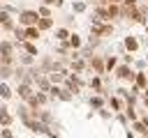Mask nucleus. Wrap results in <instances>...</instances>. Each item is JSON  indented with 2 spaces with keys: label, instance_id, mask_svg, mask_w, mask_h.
I'll return each mask as SVG.
<instances>
[{
  "label": "nucleus",
  "instance_id": "nucleus-1",
  "mask_svg": "<svg viewBox=\"0 0 148 138\" xmlns=\"http://www.w3.org/2000/svg\"><path fill=\"white\" fill-rule=\"evenodd\" d=\"M42 16H39V12L37 9H21L18 12V25H23V28H28V25H37V21H39Z\"/></svg>",
  "mask_w": 148,
  "mask_h": 138
},
{
  "label": "nucleus",
  "instance_id": "nucleus-2",
  "mask_svg": "<svg viewBox=\"0 0 148 138\" xmlns=\"http://www.w3.org/2000/svg\"><path fill=\"white\" fill-rule=\"evenodd\" d=\"M113 74H116V78L118 80H123V83H134V78H136V71L132 69V64H118L116 69H113Z\"/></svg>",
  "mask_w": 148,
  "mask_h": 138
},
{
  "label": "nucleus",
  "instance_id": "nucleus-3",
  "mask_svg": "<svg viewBox=\"0 0 148 138\" xmlns=\"http://www.w3.org/2000/svg\"><path fill=\"white\" fill-rule=\"evenodd\" d=\"M88 69H90L92 74L102 76V74H106V60H104L102 55H90V57H88Z\"/></svg>",
  "mask_w": 148,
  "mask_h": 138
},
{
  "label": "nucleus",
  "instance_id": "nucleus-4",
  "mask_svg": "<svg viewBox=\"0 0 148 138\" xmlns=\"http://www.w3.org/2000/svg\"><path fill=\"white\" fill-rule=\"evenodd\" d=\"M72 94H79L81 92V87H83V80H81V76L79 74H67V78H65V83H62Z\"/></svg>",
  "mask_w": 148,
  "mask_h": 138
},
{
  "label": "nucleus",
  "instance_id": "nucleus-5",
  "mask_svg": "<svg viewBox=\"0 0 148 138\" xmlns=\"http://www.w3.org/2000/svg\"><path fill=\"white\" fill-rule=\"evenodd\" d=\"M14 92L18 94V99H21V101H28V99H30V97L35 94V87H32L30 83H18Z\"/></svg>",
  "mask_w": 148,
  "mask_h": 138
},
{
  "label": "nucleus",
  "instance_id": "nucleus-6",
  "mask_svg": "<svg viewBox=\"0 0 148 138\" xmlns=\"http://www.w3.org/2000/svg\"><path fill=\"white\" fill-rule=\"evenodd\" d=\"M69 69H72L74 74H81V71H86V69H88V60H86V57H81V55H76V57H72V60H69Z\"/></svg>",
  "mask_w": 148,
  "mask_h": 138
},
{
  "label": "nucleus",
  "instance_id": "nucleus-7",
  "mask_svg": "<svg viewBox=\"0 0 148 138\" xmlns=\"http://www.w3.org/2000/svg\"><path fill=\"white\" fill-rule=\"evenodd\" d=\"M123 46H125L127 53H136V51L141 48V44H139V39H136L134 34H127V37L123 39Z\"/></svg>",
  "mask_w": 148,
  "mask_h": 138
},
{
  "label": "nucleus",
  "instance_id": "nucleus-8",
  "mask_svg": "<svg viewBox=\"0 0 148 138\" xmlns=\"http://www.w3.org/2000/svg\"><path fill=\"white\" fill-rule=\"evenodd\" d=\"M123 101H125L123 97L113 94V97H109V101H106V103H109V108H111L113 113H123V110H125V103H123Z\"/></svg>",
  "mask_w": 148,
  "mask_h": 138
},
{
  "label": "nucleus",
  "instance_id": "nucleus-9",
  "mask_svg": "<svg viewBox=\"0 0 148 138\" xmlns=\"http://www.w3.org/2000/svg\"><path fill=\"white\" fill-rule=\"evenodd\" d=\"M132 85H134L136 90H141V92H143V90H146V85H148V74H146V71H136V78H134V83H132Z\"/></svg>",
  "mask_w": 148,
  "mask_h": 138
},
{
  "label": "nucleus",
  "instance_id": "nucleus-10",
  "mask_svg": "<svg viewBox=\"0 0 148 138\" xmlns=\"http://www.w3.org/2000/svg\"><path fill=\"white\" fill-rule=\"evenodd\" d=\"M35 83H37V90H42V92H49V90H51V85H53V83L49 80V76H46V74H39V76L35 78Z\"/></svg>",
  "mask_w": 148,
  "mask_h": 138
},
{
  "label": "nucleus",
  "instance_id": "nucleus-11",
  "mask_svg": "<svg viewBox=\"0 0 148 138\" xmlns=\"http://www.w3.org/2000/svg\"><path fill=\"white\" fill-rule=\"evenodd\" d=\"M14 51H16V41L0 39V55H14Z\"/></svg>",
  "mask_w": 148,
  "mask_h": 138
},
{
  "label": "nucleus",
  "instance_id": "nucleus-12",
  "mask_svg": "<svg viewBox=\"0 0 148 138\" xmlns=\"http://www.w3.org/2000/svg\"><path fill=\"white\" fill-rule=\"evenodd\" d=\"M67 44H69V48H72V51H81V48H83V39H81V34H76V32H72V34H69Z\"/></svg>",
  "mask_w": 148,
  "mask_h": 138
},
{
  "label": "nucleus",
  "instance_id": "nucleus-13",
  "mask_svg": "<svg viewBox=\"0 0 148 138\" xmlns=\"http://www.w3.org/2000/svg\"><path fill=\"white\" fill-rule=\"evenodd\" d=\"M12 122H14V117H12L9 108L7 106H0V126H9Z\"/></svg>",
  "mask_w": 148,
  "mask_h": 138
},
{
  "label": "nucleus",
  "instance_id": "nucleus-14",
  "mask_svg": "<svg viewBox=\"0 0 148 138\" xmlns=\"http://www.w3.org/2000/svg\"><path fill=\"white\" fill-rule=\"evenodd\" d=\"M106 12H109V18H111V21L123 18V14H120V2H111V5H106Z\"/></svg>",
  "mask_w": 148,
  "mask_h": 138
},
{
  "label": "nucleus",
  "instance_id": "nucleus-15",
  "mask_svg": "<svg viewBox=\"0 0 148 138\" xmlns=\"http://www.w3.org/2000/svg\"><path fill=\"white\" fill-rule=\"evenodd\" d=\"M18 48H21L23 53H30V55H35V57L39 55V51H37V44H35V41H28V39H25L23 44H18Z\"/></svg>",
  "mask_w": 148,
  "mask_h": 138
},
{
  "label": "nucleus",
  "instance_id": "nucleus-16",
  "mask_svg": "<svg viewBox=\"0 0 148 138\" xmlns=\"http://www.w3.org/2000/svg\"><path fill=\"white\" fill-rule=\"evenodd\" d=\"M39 34H42V30H39L37 25H28V28H25V39H28V41H37Z\"/></svg>",
  "mask_w": 148,
  "mask_h": 138
},
{
  "label": "nucleus",
  "instance_id": "nucleus-17",
  "mask_svg": "<svg viewBox=\"0 0 148 138\" xmlns=\"http://www.w3.org/2000/svg\"><path fill=\"white\" fill-rule=\"evenodd\" d=\"M18 64H21V67H32V64H35V55L21 53V55H18Z\"/></svg>",
  "mask_w": 148,
  "mask_h": 138
},
{
  "label": "nucleus",
  "instance_id": "nucleus-18",
  "mask_svg": "<svg viewBox=\"0 0 148 138\" xmlns=\"http://www.w3.org/2000/svg\"><path fill=\"white\" fill-rule=\"evenodd\" d=\"M132 126H134V131H136V133L148 136V124H146L143 120H134V122H132Z\"/></svg>",
  "mask_w": 148,
  "mask_h": 138
},
{
  "label": "nucleus",
  "instance_id": "nucleus-19",
  "mask_svg": "<svg viewBox=\"0 0 148 138\" xmlns=\"http://www.w3.org/2000/svg\"><path fill=\"white\" fill-rule=\"evenodd\" d=\"M12 94H14V90H12V87H9V85L2 80V83H0V99L9 101V99H12Z\"/></svg>",
  "mask_w": 148,
  "mask_h": 138
},
{
  "label": "nucleus",
  "instance_id": "nucleus-20",
  "mask_svg": "<svg viewBox=\"0 0 148 138\" xmlns=\"http://www.w3.org/2000/svg\"><path fill=\"white\" fill-rule=\"evenodd\" d=\"M88 85H90V90H92V92H97V94H102V78H99L97 74H95V76L90 78V83H88Z\"/></svg>",
  "mask_w": 148,
  "mask_h": 138
},
{
  "label": "nucleus",
  "instance_id": "nucleus-21",
  "mask_svg": "<svg viewBox=\"0 0 148 138\" xmlns=\"http://www.w3.org/2000/svg\"><path fill=\"white\" fill-rule=\"evenodd\" d=\"M16 67H7V64H0V80H7L9 76H14Z\"/></svg>",
  "mask_w": 148,
  "mask_h": 138
},
{
  "label": "nucleus",
  "instance_id": "nucleus-22",
  "mask_svg": "<svg viewBox=\"0 0 148 138\" xmlns=\"http://www.w3.org/2000/svg\"><path fill=\"white\" fill-rule=\"evenodd\" d=\"M37 28H39L42 32L51 30V28H53V18H51V16H49V18H39V21H37Z\"/></svg>",
  "mask_w": 148,
  "mask_h": 138
},
{
  "label": "nucleus",
  "instance_id": "nucleus-23",
  "mask_svg": "<svg viewBox=\"0 0 148 138\" xmlns=\"http://www.w3.org/2000/svg\"><path fill=\"white\" fill-rule=\"evenodd\" d=\"M14 37H16V46L23 44V41H25V28H23V25H16V28H14Z\"/></svg>",
  "mask_w": 148,
  "mask_h": 138
},
{
  "label": "nucleus",
  "instance_id": "nucleus-24",
  "mask_svg": "<svg viewBox=\"0 0 148 138\" xmlns=\"http://www.w3.org/2000/svg\"><path fill=\"white\" fill-rule=\"evenodd\" d=\"M69 34H72V32H69L67 28H56V41H67Z\"/></svg>",
  "mask_w": 148,
  "mask_h": 138
},
{
  "label": "nucleus",
  "instance_id": "nucleus-25",
  "mask_svg": "<svg viewBox=\"0 0 148 138\" xmlns=\"http://www.w3.org/2000/svg\"><path fill=\"white\" fill-rule=\"evenodd\" d=\"M88 103H90L92 108H97V110H99V108H104V97H102V94H95V97H90V101H88Z\"/></svg>",
  "mask_w": 148,
  "mask_h": 138
},
{
  "label": "nucleus",
  "instance_id": "nucleus-26",
  "mask_svg": "<svg viewBox=\"0 0 148 138\" xmlns=\"http://www.w3.org/2000/svg\"><path fill=\"white\" fill-rule=\"evenodd\" d=\"M123 113H125V117H127L130 122L139 120V115H136V108H134V106H125V110H123Z\"/></svg>",
  "mask_w": 148,
  "mask_h": 138
},
{
  "label": "nucleus",
  "instance_id": "nucleus-27",
  "mask_svg": "<svg viewBox=\"0 0 148 138\" xmlns=\"http://www.w3.org/2000/svg\"><path fill=\"white\" fill-rule=\"evenodd\" d=\"M111 34H113V23H104V25H102V34H99V37H102V39H106V37H111Z\"/></svg>",
  "mask_w": 148,
  "mask_h": 138
},
{
  "label": "nucleus",
  "instance_id": "nucleus-28",
  "mask_svg": "<svg viewBox=\"0 0 148 138\" xmlns=\"http://www.w3.org/2000/svg\"><path fill=\"white\" fill-rule=\"evenodd\" d=\"M106 60V71H113L116 67H118V57L116 55H109V57H104Z\"/></svg>",
  "mask_w": 148,
  "mask_h": 138
},
{
  "label": "nucleus",
  "instance_id": "nucleus-29",
  "mask_svg": "<svg viewBox=\"0 0 148 138\" xmlns=\"http://www.w3.org/2000/svg\"><path fill=\"white\" fill-rule=\"evenodd\" d=\"M72 97H74V94H72L67 87H60V92H58V99H60V101H72Z\"/></svg>",
  "mask_w": 148,
  "mask_h": 138
},
{
  "label": "nucleus",
  "instance_id": "nucleus-30",
  "mask_svg": "<svg viewBox=\"0 0 148 138\" xmlns=\"http://www.w3.org/2000/svg\"><path fill=\"white\" fill-rule=\"evenodd\" d=\"M72 12H74V14H83V12H86V2H83V0H76V2L72 5Z\"/></svg>",
  "mask_w": 148,
  "mask_h": 138
},
{
  "label": "nucleus",
  "instance_id": "nucleus-31",
  "mask_svg": "<svg viewBox=\"0 0 148 138\" xmlns=\"http://www.w3.org/2000/svg\"><path fill=\"white\" fill-rule=\"evenodd\" d=\"M37 12H39V16H42V18H49V16H51V7H49V5H39V7H37Z\"/></svg>",
  "mask_w": 148,
  "mask_h": 138
},
{
  "label": "nucleus",
  "instance_id": "nucleus-32",
  "mask_svg": "<svg viewBox=\"0 0 148 138\" xmlns=\"http://www.w3.org/2000/svg\"><path fill=\"white\" fill-rule=\"evenodd\" d=\"M123 64H134V55H132V53L123 55Z\"/></svg>",
  "mask_w": 148,
  "mask_h": 138
},
{
  "label": "nucleus",
  "instance_id": "nucleus-33",
  "mask_svg": "<svg viewBox=\"0 0 148 138\" xmlns=\"http://www.w3.org/2000/svg\"><path fill=\"white\" fill-rule=\"evenodd\" d=\"M0 133H2V138H14V133L9 131V126H2V131H0Z\"/></svg>",
  "mask_w": 148,
  "mask_h": 138
},
{
  "label": "nucleus",
  "instance_id": "nucleus-34",
  "mask_svg": "<svg viewBox=\"0 0 148 138\" xmlns=\"http://www.w3.org/2000/svg\"><path fill=\"white\" fill-rule=\"evenodd\" d=\"M99 5H111V2H123V0H97Z\"/></svg>",
  "mask_w": 148,
  "mask_h": 138
},
{
  "label": "nucleus",
  "instance_id": "nucleus-35",
  "mask_svg": "<svg viewBox=\"0 0 148 138\" xmlns=\"http://www.w3.org/2000/svg\"><path fill=\"white\" fill-rule=\"evenodd\" d=\"M143 67H146V62H143V60H139V62H136V69H139V71H143Z\"/></svg>",
  "mask_w": 148,
  "mask_h": 138
},
{
  "label": "nucleus",
  "instance_id": "nucleus-36",
  "mask_svg": "<svg viewBox=\"0 0 148 138\" xmlns=\"http://www.w3.org/2000/svg\"><path fill=\"white\" fill-rule=\"evenodd\" d=\"M123 5H139V0H123Z\"/></svg>",
  "mask_w": 148,
  "mask_h": 138
},
{
  "label": "nucleus",
  "instance_id": "nucleus-37",
  "mask_svg": "<svg viewBox=\"0 0 148 138\" xmlns=\"http://www.w3.org/2000/svg\"><path fill=\"white\" fill-rule=\"evenodd\" d=\"M42 5H49L51 7V5H56V0H42Z\"/></svg>",
  "mask_w": 148,
  "mask_h": 138
},
{
  "label": "nucleus",
  "instance_id": "nucleus-38",
  "mask_svg": "<svg viewBox=\"0 0 148 138\" xmlns=\"http://www.w3.org/2000/svg\"><path fill=\"white\" fill-rule=\"evenodd\" d=\"M65 5V0H56V7H62Z\"/></svg>",
  "mask_w": 148,
  "mask_h": 138
},
{
  "label": "nucleus",
  "instance_id": "nucleus-39",
  "mask_svg": "<svg viewBox=\"0 0 148 138\" xmlns=\"http://www.w3.org/2000/svg\"><path fill=\"white\" fill-rule=\"evenodd\" d=\"M143 97H148V85H146V90H143Z\"/></svg>",
  "mask_w": 148,
  "mask_h": 138
},
{
  "label": "nucleus",
  "instance_id": "nucleus-40",
  "mask_svg": "<svg viewBox=\"0 0 148 138\" xmlns=\"http://www.w3.org/2000/svg\"><path fill=\"white\" fill-rule=\"evenodd\" d=\"M143 103H146V108H148V97H143Z\"/></svg>",
  "mask_w": 148,
  "mask_h": 138
},
{
  "label": "nucleus",
  "instance_id": "nucleus-41",
  "mask_svg": "<svg viewBox=\"0 0 148 138\" xmlns=\"http://www.w3.org/2000/svg\"><path fill=\"white\" fill-rule=\"evenodd\" d=\"M146 34H148V23H146Z\"/></svg>",
  "mask_w": 148,
  "mask_h": 138
},
{
  "label": "nucleus",
  "instance_id": "nucleus-42",
  "mask_svg": "<svg viewBox=\"0 0 148 138\" xmlns=\"http://www.w3.org/2000/svg\"><path fill=\"white\" fill-rule=\"evenodd\" d=\"M146 48H148V41H146Z\"/></svg>",
  "mask_w": 148,
  "mask_h": 138
},
{
  "label": "nucleus",
  "instance_id": "nucleus-43",
  "mask_svg": "<svg viewBox=\"0 0 148 138\" xmlns=\"http://www.w3.org/2000/svg\"><path fill=\"white\" fill-rule=\"evenodd\" d=\"M0 9H2V2H0Z\"/></svg>",
  "mask_w": 148,
  "mask_h": 138
},
{
  "label": "nucleus",
  "instance_id": "nucleus-44",
  "mask_svg": "<svg viewBox=\"0 0 148 138\" xmlns=\"http://www.w3.org/2000/svg\"><path fill=\"white\" fill-rule=\"evenodd\" d=\"M146 5H148V0H146Z\"/></svg>",
  "mask_w": 148,
  "mask_h": 138
},
{
  "label": "nucleus",
  "instance_id": "nucleus-45",
  "mask_svg": "<svg viewBox=\"0 0 148 138\" xmlns=\"http://www.w3.org/2000/svg\"><path fill=\"white\" fill-rule=\"evenodd\" d=\"M0 2H2V0H0Z\"/></svg>",
  "mask_w": 148,
  "mask_h": 138
}]
</instances>
